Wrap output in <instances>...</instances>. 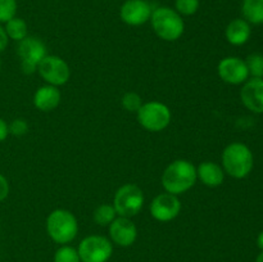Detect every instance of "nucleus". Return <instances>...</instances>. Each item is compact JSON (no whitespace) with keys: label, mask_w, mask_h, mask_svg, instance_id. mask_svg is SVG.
<instances>
[{"label":"nucleus","mask_w":263,"mask_h":262,"mask_svg":"<svg viewBox=\"0 0 263 262\" xmlns=\"http://www.w3.org/2000/svg\"><path fill=\"white\" fill-rule=\"evenodd\" d=\"M197 167L186 159H176L167 166L162 175V185L170 194L180 195L194 186Z\"/></svg>","instance_id":"obj_1"},{"label":"nucleus","mask_w":263,"mask_h":262,"mask_svg":"<svg viewBox=\"0 0 263 262\" xmlns=\"http://www.w3.org/2000/svg\"><path fill=\"white\" fill-rule=\"evenodd\" d=\"M253 153L243 143H231L222 152L223 171L234 179H244L253 169Z\"/></svg>","instance_id":"obj_2"},{"label":"nucleus","mask_w":263,"mask_h":262,"mask_svg":"<svg viewBox=\"0 0 263 262\" xmlns=\"http://www.w3.org/2000/svg\"><path fill=\"white\" fill-rule=\"evenodd\" d=\"M46 233L53 241L66 246L71 243L79 233L77 218L68 210H54L46 218Z\"/></svg>","instance_id":"obj_3"},{"label":"nucleus","mask_w":263,"mask_h":262,"mask_svg":"<svg viewBox=\"0 0 263 262\" xmlns=\"http://www.w3.org/2000/svg\"><path fill=\"white\" fill-rule=\"evenodd\" d=\"M152 27L158 38L164 41H176L185 30L184 21L176 10L168 7H159L152 12Z\"/></svg>","instance_id":"obj_4"},{"label":"nucleus","mask_w":263,"mask_h":262,"mask_svg":"<svg viewBox=\"0 0 263 262\" xmlns=\"http://www.w3.org/2000/svg\"><path fill=\"white\" fill-rule=\"evenodd\" d=\"M144 193L138 185L125 184L116 192L115 199H113V207L116 212L121 217H134L144 205Z\"/></svg>","instance_id":"obj_5"},{"label":"nucleus","mask_w":263,"mask_h":262,"mask_svg":"<svg viewBox=\"0 0 263 262\" xmlns=\"http://www.w3.org/2000/svg\"><path fill=\"white\" fill-rule=\"evenodd\" d=\"M136 116L139 123L152 133L164 130L170 125L172 117L170 108L161 102L143 103Z\"/></svg>","instance_id":"obj_6"},{"label":"nucleus","mask_w":263,"mask_h":262,"mask_svg":"<svg viewBox=\"0 0 263 262\" xmlns=\"http://www.w3.org/2000/svg\"><path fill=\"white\" fill-rule=\"evenodd\" d=\"M17 54L21 58V68L23 73L32 74L37 71V66L46 55V48L43 41L33 36H27L18 41Z\"/></svg>","instance_id":"obj_7"},{"label":"nucleus","mask_w":263,"mask_h":262,"mask_svg":"<svg viewBox=\"0 0 263 262\" xmlns=\"http://www.w3.org/2000/svg\"><path fill=\"white\" fill-rule=\"evenodd\" d=\"M79 256L81 262H107L112 257V241L103 235H89L80 243Z\"/></svg>","instance_id":"obj_8"},{"label":"nucleus","mask_w":263,"mask_h":262,"mask_svg":"<svg viewBox=\"0 0 263 262\" xmlns=\"http://www.w3.org/2000/svg\"><path fill=\"white\" fill-rule=\"evenodd\" d=\"M37 71L48 85L57 87L67 84L71 77V69L67 62L57 55H45V58L39 63Z\"/></svg>","instance_id":"obj_9"},{"label":"nucleus","mask_w":263,"mask_h":262,"mask_svg":"<svg viewBox=\"0 0 263 262\" xmlns=\"http://www.w3.org/2000/svg\"><path fill=\"white\" fill-rule=\"evenodd\" d=\"M181 211V202L177 195L162 193L151 203V215L161 222H168L176 218Z\"/></svg>","instance_id":"obj_10"},{"label":"nucleus","mask_w":263,"mask_h":262,"mask_svg":"<svg viewBox=\"0 0 263 262\" xmlns=\"http://www.w3.org/2000/svg\"><path fill=\"white\" fill-rule=\"evenodd\" d=\"M217 71L220 79L230 85L244 84L249 77L246 61L238 58V57H226V58L221 59Z\"/></svg>","instance_id":"obj_11"},{"label":"nucleus","mask_w":263,"mask_h":262,"mask_svg":"<svg viewBox=\"0 0 263 262\" xmlns=\"http://www.w3.org/2000/svg\"><path fill=\"white\" fill-rule=\"evenodd\" d=\"M152 7L145 0H127L121 7V20L130 26H140L152 17Z\"/></svg>","instance_id":"obj_12"},{"label":"nucleus","mask_w":263,"mask_h":262,"mask_svg":"<svg viewBox=\"0 0 263 262\" xmlns=\"http://www.w3.org/2000/svg\"><path fill=\"white\" fill-rule=\"evenodd\" d=\"M110 241L120 247H130L138 238V229L128 217H117L109 225Z\"/></svg>","instance_id":"obj_13"},{"label":"nucleus","mask_w":263,"mask_h":262,"mask_svg":"<svg viewBox=\"0 0 263 262\" xmlns=\"http://www.w3.org/2000/svg\"><path fill=\"white\" fill-rule=\"evenodd\" d=\"M240 98L243 104L254 113H263V79L247 80L241 87Z\"/></svg>","instance_id":"obj_14"},{"label":"nucleus","mask_w":263,"mask_h":262,"mask_svg":"<svg viewBox=\"0 0 263 262\" xmlns=\"http://www.w3.org/2000/svg\"><path fill=\"white\" fill-rule=\"evenodd\" d=\"M62 95L57 86L45 85L36 90L33 95V104L41 112H51L61 104Z\"/></svg>","instance_id":"obj_15"},{"label":"nucleus","mask_w":263,"mask_h":262,"mask_svg":"<svg viewBox=\"0 0 263 262\" xmlns=\"http://www.w3.org/2000/svg\"><path fill=\"white\" fill-rule=\"evenodd\" d=\"M197 177L205 186L217 188L225 180V171L220 164L205 161L197 167Z\"/></svg>","instance_id":"obj_16"},{"label":"nucleus","mask_w":263,"mask_h":262,"mask_svg":"<svg viewBox=\"0 0 263 262\" xmlns=\"http://www.w3.org/2000/svg\"><path fill=\"white\" fill-rule=\"evenodd\" d=\"M225 35L231 45H243L251 38V26L246 20L238 18L229 23Z\"/></svg>","instance_id":"obj_17"},{"label":"nucleus","mask_w":263,"mask_h":262,"mask_svg":"<svg viewBox=\"0 0 263 262\" xmlns=\"http://www.w3.org/2000/svg\"><path fill=\"white\" fill-rule=\"evenodd\" d=\"M244 20L253 25L263 23V0H244L241 7Z\"/></svg>","instance_id":"obj_18"},{"label":"nucleus","mask_w":263,"mask_h":262,"mask_svg":"<svg viewBox=\"0 0 263 262\" xmlns=\"http://www.w3.org/2000/svg\"><path fill=\"white\" fill-rule=\"evenodd\" d=\"M5 32H7L8 38L12 39L14 41H21L25 38H27V23L22 20V18H12L5 23Z\"/></svg>","instance_id":"obj_19"},{"label":"nucleus","mask_w":263,"mask_h":262,"mask_svg":"<svg viewBox=\"0 0 263 262\" xmlns=\"http://www.w3.org/2000/svg\"><path fill=\"white\" fill-rule=\"evenodd\" d=\"M117 212H116L115 207L110 204H100L97 210L94 211V221L95 223L100 226H107L112 223V221L115 220Z\"/></svg>","instance_id":"obj_20"},{"label":"nucleus","mask_w":263,"mask_h":262,"mask_svg":"<svg viewBox=\"0 0 263 262\" xmlns=\"http://www.w3.org/2000/svg\"><path fill=\"white\" fill-rule=\"evenodd\" d=\"M248 72L254 79H263V54H251L246 59Z\"/></svg>","instance_id":"obj_21"},{"label":"nucleus","mask_w":263,"mask_h":262,"mask_svg":"<svg viewBox=\"0 0 263 262\" xmlns=\"http://www.w3.org/2000/svg\"><path fill=\"white\" fill-rule=\"evenodd\" d=\"M54 262H81L77 249L71 246H62L54 254Z\"/></svg>","instance_id":"obj_22"},{"label":"nucleus","mask_w":263,"mask_h":262,"mask_svg":"<svg viewBox=\"0 0 263 262\" xmlns=\"http://www.w3.org/2000/svg\"><path fill=\"white\" fill-rule=\"evenodd\" d=\"M122 107L125 108L126 110L128 112H138L140 109V107L143 105V99H141L140 95L138 92L134 91H128L126 92L125 95L122 97Z\"/></svg>","instance_id":"obj_23"},{"label":"nucleus","mask_w":263,"mask_h":262,"mask_svg":"<svg viewBox=\"0 0 263 262\" xmlns=\"http://www.w3.org/2000/svg\"><path fill=\"white\" fill-rule=\"evenodd\" d=\"M17 2L15 0H0V23H7L15 17Z\"/></svg>","instance_id":"obj_24"},{"label":"nucleus","mask_w":263,"mask_h":262,"mask_svg":"<svg viewBox=\"0 0 263 262\" xmlns=\"http://www.w3.org/2000/svg\"><path fill=\"white\" fill-rule=\"evenodd\" d=\"M175 5L180 15H193L199 8V0H176Z\"/></svg>","instance_id":"obj_25"},{"label":"nucleus","mask_w":263,"mask_h":262,"mask_svg":"<svg viewBox=\"0 0 263 262\" xmlns=\"http://www.w3.org/2000/svg\"><path fill=\"white\" fill-rule=\"evenodd\" d=\"M9 127V134L14 136H23L28 131V123L23 118H15L8 125Z\"/></svg>","instance_id":"obj_26"},{"label":"nucleus","mask_w":263,"mask_h":262,"mask_svg":"<svg viewBox=\"0 0 263 262\" xmlns=\"http://www.w3.org/2000/svg\"><path fill=\"white\" fill-rule=\"evenodd\" d=\"M9 182H8L7 177L0 174V202L7 199V197L9 195Z\"/></svg>","instance_id":"obj_27"},{"label":"nucleus","mask_w":263,"mask_h":262,"mask_svg":"<svg viewBox=\"0 0 263 262\" xmlns=\"http://www.w3.org/2000/svg\"><path fill=\"white\" fill-rule=\"evenodd\" d=\"M8 43H9V38H8L7 32H5V28L0 26V53L7 49Z\"/></svg>","instance_id":"obj_28"},{"label":"nucleus","mask_w":263,"mask_h":262,"mask_svg":"<svg viewBox=\"0 0 263 262\" xmlns=\"http://www.w3.org/2000/svg\"><path fill=\"white\" fill-rule=\"evenodd\" d=\"M9 135V127H8V123L0 117V143L4 141L5 139Z\"/></svg>","instance_id":"obj_29"},{"label":"nucleus","mask_w":263,"mask_h":262,"mask_svg":"<svg viewBox=\"0 0 263 262\" xmlns=\"http://www.w3.org/2000/svg\"><path fill=\"white\" fill-rule=\"evenodd\" d=\"M257 246H258V248L263 251V231L258 234V236H257Z\"/></svg>","instance_id":"obj_30"},{"label":"nucleus","mask_w":263,"mask_h":262,"mask_svg":"<svg viewBox=\"0 0 263 262\" xmlns=\"http://www.w3.org/2000/svg\"><path fill=\"white\" fill-rule=\"evenodd\" d=\"M256 262H263V251H261V253H259L258 256H257Z\"/></svg>","instance_id":"obj_31"},{"label":"nucleus","mask_w":263,"mask_h":262,"mask_svg":"<svg viewBox=\"0 0 263 262\" xmlns=\"http://www.w3.org/2000/svg\"><path fill=\"white\" fill-rule=\"evenodd\" d=\"M0 67H2V62H0Z\"/></svg>","instance_id":"obj_32"}]
</instances>
